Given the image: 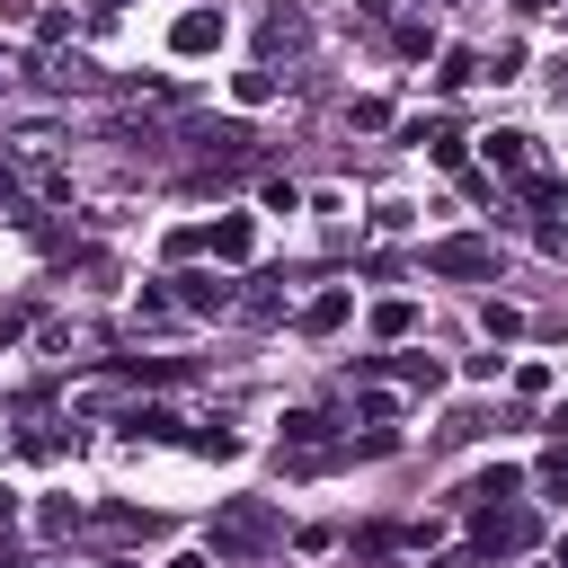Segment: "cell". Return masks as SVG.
I'll list each match as a JSON object with an SVG mask.
<instances>
[{"instance_id": "cell-1", "label": "cell", "mask_w": 568, "mask_h": 568, "mask_svg": "<svg viewBox=\"0 0 568 568\" xmlns=\"http://www.w3.org/2000/svg\"><path fill=\"white\" fill-rule=\"evenodd\" d=\"M275 541H284L275 497H222L213 524H204V550H213V559H266Z\"/></svg>"}, {"instance_id": "cell-2", "label": "cell", "mask_w": 568, "mask_h": 568, "mask_svg": "<svg viewBox=\"0 0 568 568\" xmlns=\"http://www.w3.org/2000/svg\"><path fill=\"white\" fill-rule=\"evenodd\" d=\"M426 275L488 284V275H497V240H479V231H444V240H426Z\"/></svg>"}, {"instance_id": "cell-3", "label": "cell", "mask_w": 568, "mask_h": 568, "mask_svg": "<svg viewBox=\"0 0 568 568\" xmlns=\"http://www.w3.org/2000/svg\"><path fill=\"white\" fill-rule=\"evenodd\" d=\"M169 302H178L186 320H222V311H231L240 293H231V284H222L213 266H178V275H169Z\"/></svg>"}, {"instance_id": "cell-4", "label": "cell", "mask_w": 568, "mask_h": 568, "mask_svg": "<svg viewBox=\"0 0 568 568\" xmlns=\"http://www.w3.org/2000/svg\"><path fill=\"white\" fill-rule=\"evenodd\" d=\"M222 36H231V18H222V9H178L169 53H178V62H204V53H222Z\"/></svg>"}, {"instance_id": "cell-5", "label": "cell", "mask_w": 568, "mask_h": 568, "mask_svg": "<svg viewBox=\"0 0 568 568\" xmlns=\"http://www.w3.org/2000/svg\"><path fill=\"white\" fill-rule=\"evenodd\" d=\"M470 532H479V550L497 559V550H532V532H541V524H532V506H479V524H470Z\"/></svg>"}, {"instance_id": "cell-6", "label": "cell", "mask_w": 568, "mask_h": 568, "mask_svg": "<svg viewBox=\"0 0 568 568\" xmlns=\"http://www.w3.org/2000/svg\"><path fill=\"white\" fill-rule=\"evenodd\" d=\"M346 320H355V284H328V293H311V302L293 311V328H302V337H337Z\"/></svg>"}, {"instance_id": "cell-7", "label": "cell", "mask_w": 568, "mask_h": 568, "mask_svg": "<svg viewBox=\"0 0 568 568\" xmlns=\"http://www.w3.org/2000/svg\"><path fill=\"white\" fill-rule=\"evenodd\" d=\"M204 248H213L222 266H240V257L257 248V222H248V213H222V222H204Z\"/></svg>"}, {"instance_id": "cell-8", "label": "cell", "mask_w": 568, "mask_h": 568, "mask_svg": "<svg viewBox=\"0 0 568 568\" xmlns=\"http://www.w3.org/2000/svg\"><path fill=\"white\" fill-rule=\"evenodd\" d=\"M302 36H311V27H302V9H266V27H257V53H266V62H275V53H302Z\"/></svg>"}, {"instance_id": "cell-9", "label": "cell", "mask_w": 568, "mask_h": 568, "mask_svg": "<svg viewBox=\"0 0 568 568\" xmlns=\"http://www.w3.org/2000/svg\"><path fill=\"white\" fill-rule=\"evenodd\" d=\"M479 151H488L497 178H524L532 169V133H479Z\"/></svg>"}, {"instance_id": "cell-10", "label": "cell", "mask_w": 568, "mask_h": 568, "mask_svg": "<svg viewBox=\"0 0 568 568\" xmlns=\"http://www.w3.org/2000/svg\"><path fill=\"white\" fill-rule=\"evenodd\" d=\"M462 497H479V506H515V497H524V470H515V462H497V470H479Z\"/></svg>"}, {"instance_id": "cell-11", "label": "cell", "mask_w": 568, "mask_h": 568, "mask_svg": "<svg viewBox=\"0 0 568 568\" xmlns=\"http://www.w3.org/2000/svg\"><path fill=\"white\" fill-rule=\"evenodd\" d=\"M479 71H488V62H479L470 44H444V53H435V89H470Z\"/></svg>"}, {"instance_id": "cell-12", "label": "cell", "mask_w": 568, "mask_h": 568, "mask_svg": "<svg viewBox=\"0 0 568 568\" xmlns=\"http://www.w3.org/2000/svg\"><path fill=\"white\" fill-rule=\"evenodd\" d=\"M408 328H417V302H408V293H390V302H373V337H382V346H399Z\"/></svg>"}, {"instance_id": "cell-13", "label": "cell", "mask_w": 568, "mask_h": 568, "mask_svg": "<svg viewBox=\"0 0 568 568\" xmlns=\"http://www.w3.org/2000/svg\"><path fill=\"white\" fill-rule=\"evenodd\" d=\"M559 195H568V178H550V169H524L515 178V204H532V213H550Z\"/></svg>"}, {"instance_id": "cell-14", "label": "cell", "mask_w": 568, "mask_h": 568, "mask_svg": "<svg viewBox=\"0 0 568 568\" xmlns=\"http://www.w3.org/2000/svg\"><path fill=\"white\" fill-rule=\"evenodd\" d=\"M382 373H399L408 390H444V364L435 355H382Z\"/></svg>"}, {"instance_id": "cell-15", "label": "cell", "mask_w": 568, "mask_h": 568, "mask_svg": "<svg viewBox=\"0 0 568 568\" xmlns=\"http://www.w3.org/2000/svg\"><path fill=\"white\" fill-rule=\"evenodd\" d=\"M124 435H160V444H169V435H178V408H160V399H133V408H124Z\"/></svg>"}, {"instance_id": "cell-16", "label": "cell", "mask_w": 568, "mask_h": 568, "mask_svg": "<svg viewBox=\"0 0 568 568\" xmlns=\"http://www.w3.org/2000/svg\"><path fill=\"white\" fill-rule=\"evenodd\" d=\"M284 444H293V453H320V444H328V417H320V408H284Z\"/></svg>"}, {"instance_id": "cell-17", "label": "cell", "mask_w": 568, "mask_h": 568, "mask_svg": "<svg viewBox=\"0 0 568 568\" xmlns=\"http://www.w3.org/2000/svg\"><path fill=\"white\" fill-rule=\"evenodd\" d=\"M186 453H204V462H231V453H240V435H231V426H195V435H186Z\"/></svg>"}, {"instance_id": "cell-18", "label": "cell", "mask_w": 568, "mask_h": 568, "mask_svg": "<svg viewBox=\"0 0 568 568\" xmlns=\"http://www.w3.org/2000/svg\"><path fill=\"white\" fill-rule=\"evenodd\" d=\"M231 98H240V106H266V98H275V71H231Z\"/></svg>"}, {"instance_id": "cell-19", "label": "cell", "mask_w": 568, "mask_h": 568, "mask_svg": "<svg viewBox=\"0 0 568 568\" xmlns=\"http://www.w3.org/2000/svg\"><path fill=\"white\" fill-rule=\"evenodd\" d=\"M426 151H435V169H462V160H470V142H462L453 124H435V142H426Z\"/></svg>"}, {"instance_id": "cell-20", "label": "cell", "mask_w": 568, "mask_h": 568, "mask_svg": "<svg viewBox=\"0 0 568 568\" xmlns=\"http://www.w3.org/2000/svg\"><path fill=\"white\" fill-rule=\"evenodd\" d=\"M257 204H266V213H302V186H293V178H266Z\"/></svg>"}, {"instance_id": "cell-21", "label": "cell", "mask_w": 568, "mask_h": 568, "mask_svg": "<svg viewBox=\"0 0 568 568\" xmlns=\"http://www.w3.org/2000/svg\"><path fill=\"white\" fill-rule=\"evenodd\" d=\"M169 257L195 266V257H204V222H178V231H169Z\"/></svg>"}, {"instance_id": "cell-22", "label": "cell", "mask_w": 568, "mask_h": 568, "mask_svg": "<svg viewBox=\"0 0 568 568\" xmlns=\"http://www.w3.org/2000/svg\"><path fill=\"white\" fill-rule=\"evenodd\" d=\"M479 320H488V337H497V346H506V337H515V328H524V311H515V302H488V311H479Z\"/></svg>"}, {"instance_id": "cell-23", "label": "cell", "mask_w": 568, "mask_h": 568, "mask_svg": "<svg viewBox=\"0 0 568 568\" xmlns=\"http://www.w3.org/2000/svg\"><path fill=\"white\" fill-rule=\"evenodd\" d=\"M346 115H355V124H364V133H382V124H390V98H355V106H346Z\"/></svg>"}, {"instance_id": "cell-24", "label": "cell", "mask_w": 568, "mask_h": 568, "mask_svg": "<svg viewBox=\"0 0 568 568\" xmlns=\"http://www.w3.org/2000/svg\"><path fill=\"white\" fill-rule=\"evenodd\" d=\"M240 311H248V320H284V293H275V284H257V293H248Z\"/></svg>"}, {"instance_id": "cell-25", "label": "cell", "mask_w": 568, "mask_h": 568, "mask_svg": "<svg viewBox=\"0 0 568 568\" xmlns=\"http://www.w3.org/2000/svg\"><path fill=\"white\" fill-rule=\"evenodd\" d=\"M390 408H399L390 390H364V399H355V417H364V426H390Z\"/></svg>"}, {"instance_id": "cell-26", "label": "cell", "mask_w": 568, "mask_h": 568, "mask_svg": "<svg viewBox=\"0 0 568 568\" xmlns=\"http://www.w3.org/2000/svg\"><path fill=\"white\" fill-rule=\"evenodd\" d=\"M532 479H541L550 497H568V453H541V470H532Z\"/></svg>"}, {"instance_id": "cell-27", "label": "cell", "mask_w": 568, "mask_h": 568, "mask_svg": "<svg viewBox=\"0 0 568 568\" xmlns=\"http://www.w3.org/2000/svg\"><path fill=\"white\" fill-rule=\"evenodd\" d=\"M435 568H488V550H479V541H470V550H444V559H435Z\"/></svg>"}, {"instance_id": "cell-28", "label": "cell", "mask_w": 568, "mask_h": 568, "mask_svg": "<svg viewBox=\"0 0 568 568\" xmlns=\"http://www.w3.org/2000/svg\"><path fill=\"white\" fill-rule=\"evenodd\" d=\"M18 328H27V320H18V311H0V355L18 346Z\"/></svg>"}, {"instance_id": "cell-29", "label": "cell", "mask_w": 568, "mask_h": 568, "mask_svg": "<svg viewBox=\"0 0 568 568\" xmlns=\"http://www.w3.org/2000/svg\"><path fill=\"white\" fill-rule=\"evenodd\" d=\"M169 568H213V550H178V559H169Z\"/></svg>"}, {"instance_id": "cell-30", "label": "cell", "mask_w": 568, "mask_h": 568, "mask_svg": "<svg viewBox=\"0 0 568 568\" xmlns=\"http://www.w3.org/2000/svg\"><path fill=\"white\" fill-rule=\"evenodd\" d=\"M9 524H18V497H9V488H0V532H9Z\"/></svg>"}, {"instance_id": "cell-31", "label": "cell", "mask_w": 568, "mask_h": 568, "mask_svg": "<svg viewBox=\"0 0 568 568\" xmlns=\"http://www.w3.org/2000/svg\"><path fill=\"white\" fill-rule=\"evenodd\" d=\"M524 9H550V0H524Z\"/></svg>"}, {"instance_id": "cell-32", "label": "cell", "mask_w": 568, "mask_h": 568, "mask_svg": "<svg viewBox=\"0 0 568 568\" xmlns=\"http://www.w3.org/2000/svg\"><path fill=\"white\" fill-rule=\"evenodd\" d=\"M98 568H124V559H98Z\"/></svg>"}, {"instance_id": "cell-33", "label": "cell", "mask_w": 568, "mask_h": 568, "mask_svg": "<svg viewBox=\"0 0 568 568\" xmlns=\"http://www.w3.org/2000/svg\"><path fill=\"white\" fill-rule=\"evenodd\" d=\"M0 453H9V426H0Z\"/></svg>"}, {"instance_id": "cell-34", "label": "cell", "mask_w": 568, "mask_h": 568, "mask_svg": "<svg viewBox=\"0 0 568 568\" xmlns=\"http://www.w3.org/2000/svg\"><path fill=\"white\" fill-rule=\"evenodd\" d=\"M541 568H559V559H541Z\"/></svg>"}]
</instances>
